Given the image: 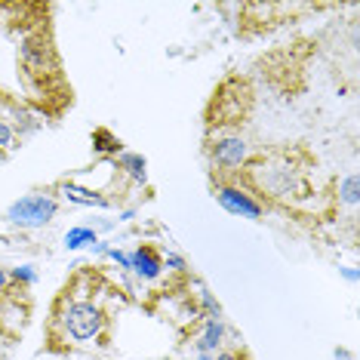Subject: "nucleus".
Returning <instances> with one entry per match:
<instances>
[{
	"instance_id": "f257e3e1",
	"label": "nucleus",
	"mask_w": 360,
	"mask_h": 360,
	"mask_svg": "<svg viewBox=\"0 0 360 360\" xmlns=\"http://www.w3.org/2000/svg\"><path fill=\"white\" fill-rule=\"evenodd\" d=\"M19 68H22V80H25L31 96H53V86L65 89L62 80V62L56 53V40L50 34V28H34L31 34L22 37L19 46Z\"/></svg>"
},
{
	"instance_id": "f03ea898",
	"label": "nucleus",
	"mask_w": 360,
	"mask_h": 360,
	"mask_svg": "<svg viewBox=\"0 0 360 360\" xmlns=\"http://www.w3.org/2000/svg\"><path fill=\"white\" fill-rule=\"evenodd\" d=\"M56 308H62V326L65 335H71L75 342H89V339H99L108 317L99 308L96 299L86 296H71L68 290H62V299L56 302Z\"/></svg>"
},
{
	"instance_id": "7ed1b4c3",
	"label": "nucleus",
	"mask_w": 360,
	"mask_h": 360,
	"mask_svg": "<svg viewBox=\"0 0 360 360\" xmlns=\"http://www.w3.org/2000/svg\"><path fill=\"white\" fill-rule=\"evenodd\" d=\"M56 212H59V200L56 198H46V194H25V198L13 200L6 207L4 219L10 225H19V228H40L46 222H53Z\"/></svg>"
},
{
	"instance_id": "20e7f679",
	"label": "nucleus",
	"mask_w": 360,
	"mask_h": 360,
	"mask_svg": "<svg viewBox=\"0 0 360 360\" xmlns=\"http://www.w3.org/2000/svg\"><path fill=\"white\" fill-rule=\"evenodd\" d=\"M210 160L212 169L219 167V173H237L247 167L250 160V145L240 133H219L210 142Z\"/></svg>"
},
{
	"instance_id": "39448f33",
	"label": "nucleus",
	"mask_w": 360,
	"mask_h": 360,
	"mask_svg": "<svg viewBox=\"0 0 360 360\" xmlns=\"http://www.w3.org/2000/svg\"><path fill=\"white\" fill-rule=\"evenodd\" d=\"M212 194H216L219 207H222L225 212H231V216L262 219V212H265V203H262L256 194L250 191V188H243V185H237V182H216Z\"/></svg>"
},
{
	"instance_id": "423d86ee",
	"label": "nucleus",
	"mask_w": 360,
	"mask_h": 360,
	"mask_svg": "<svg viewBox=\"0 0 360 360\" xmlns=\"http://www.w3.org/2000/svg\"><path fill=\"white\" fill-rule=\"evenodd\" d=\"M129 271L136 277H142V281H154L160 271H163V256L148 243H142L133 256H129Z\"/></svg>"
},
{
	"instance_id": "0eeeda50",
	"label": "nucleus",
	"mask_w": 360,
	"mask_h": 360,
	"mask_svg": "<svg viewBox=\"0 0 360 360\" xmlns=\"http://www.w3.org/2000/svg\"><path fill=\"white\" fill-rule=\"evenodd\" d=\"M222 339H225V326H222V321H212V317H210V321L203 323L198 351H200V354H216V348H222Z\"/></svg>"
},
{
	"instance_id": "6e6552de",
	"label": "nucleus",
	"mask_w": 360,
	"mask_h": 360,
	"mask_svg": "<svg viewBox=\"0 0 360 360\" xmlns=\"http://www.w3.org/2000/svg\"><path fill=\"white\" fill-rule=\"evenodd\" d=\"M117 167H120V169H127V173L133 176L136 182H145V176H148V173H145V158H142V154H129V151H124V154L117 158Z\"/></svg>"
},
{
	"instance_id": "1a4fd4ad",
	"label": "nucleus",
	"mask_w": 360,
	"mask_h": 360,
	"mask_svg": "<svg viewBox=\"0 0 360 360\" xmlns=\"http://www.w3.org/2000/svg\"><path fill=\"white\" fill-rule=\"evenodd\" d=\"M65 198L75 200V203H84V207H108V200L99 198V194H89V191H80L75 185H65Z\"/></svg>"
},
{
	"instance_id": "9d476101",
	"label": "nucleus",
	"mask_w": 360,
	"mask_h": 360,
	"mask_svg": "<svg viewBox=\"0 0 360 360\" xmlns=\"http://www.w3.org/2000/svg\"><path fill=\"white\" fill-rule=\"evenodd\" d=\"M93 145H96V151H102V154H117L120 151V139L111 136L108 129H93Z\"/></svg>"
},
{
	"instance_id": "9b49d317",
	"label": "nucleus",
	"mask_w": 360,
	"mask_h": 360,
	"mask_svg": "<svg viewBox=\"0 0 360 360\" xmlns=\"http://www.w3.org/2000/svg\"><path fill=\"white\" fill-rule=\"evenodd\" d=\"M86 243H96L93 228H71V231L65 234V247L68 250H80V247H86Z\"/></svg>"
},
{
	"instance_id": "f8f14e48",
	"label": "nucleus",
	"mask_w": 360,
	"mask_h": 360,
	"mask_svg": "<svg viewBox=\"0 0 360 360\" xmlns=\"http://www.w3.org/2000/svg\"><path fill=\"white\" fill-rule=\"evenodd\" d=\"M357 188H360V179L357 176H345L339 185V203L345 207H357Z\"/></svg>"
},
{
	"instance_id": "ddd939ff",
	"label": "nucleus",
	"mask_w": 360,
	"mask_h": 360,
	"mask_svg": "<svg viewBox=\"0 0 360 360\" xmlns=\"http://www.w3.org/2000/svg\"><path fill=\"white\" fill-rule=\"evenodd\" d=\"M13 139H15V133H13V127L6 124L4 117H0V151H6V148H13Z\"/></svg>"
},
{
	"instance_id": "4468645a",
	"label": "nucleus",
	"mask_w": 360,
	"mask_h": 360,
	"mask_svg": "<svg viewBox=\"0 0 360 360\" xmlns=\"http://www.w3.org/2000/svg\"><path fill=\"white\" fill-rule=\"evenodd\" d=\"M212 360H250V354H247V351H234L231 348V351H219Z\"/></svg>"
},
{
	"instance_id": "2eb2a0df",
	"label": "nucleus",
	"mask_w": 360,
	"mask_h": 360,
	"mask_svg": "<svg viewBox=\"0 0 360 360\" xmlns=\"http://www.w3.org/2000/svg\"><path fill=\"white\" fill-rule=\"evenodd\" d=\"M10 283H13V281H10V271H6V268L0 265V296H4V292L10 290Z\"/></svg>"
},
{
	"instance_id": "dca6fc26",
	"label": "nucleus",
	"mask_w": 360,
	"mask_h": 360,
	"mask_svg": "<svg viewBox=\"0 0 360 360\" xmlns=\"http://www.w3.org/2000/svg\"><path fill=\"white\" fill-rule=\"evenodd\" d=\"M167 265H173L176 271H182V268H185V262L179 259V256H167Z\"/></svg>"
},
{
	"instance_id": "f3484780",
	"label": "nucleus",
	"mask_w": 360,
	"mask_h": 360,
	"mask_svg": "<svg viewBox=\"0 0 360 360\" xmlns=\"http://www.w3.org/2000/svg\"><path fill=\"white\" fill-rule=\"evenodd\" d=\"M0 160H4V151H0Z\"/></svg>"
}]
</instances>
